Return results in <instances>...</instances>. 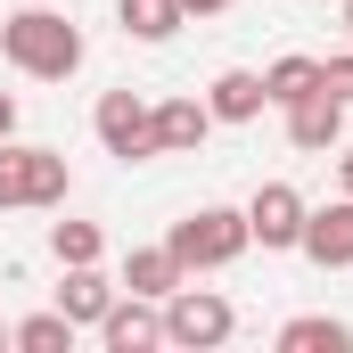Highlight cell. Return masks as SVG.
Returning <instances> with one entry per match:
<instances>
[{"instance_id":"1","label":"cell","mask_w":353,"mask_h":353,"mask_svg":"<svg viewBox=\"0 0 353 353\" xmlns=\"http://www.w3.org/2000/svg\"><path fill=\"white\" fill-rule=\"evenodd\" d=\"M0 58L33 83H66L83 66V25L58 8H17V17H0Z\"/></svg>"},{"instance_id":"2","label":"cell","mask_w":353,"mask_h":353,"mask_svg":"<svg viewBox=\"0 0 353 353\" xmlns=\"http://www.w3.org/2000/svg\"><path fill=\"white\" fill-rule=\"evenodd\" d=\"M165 247L181 255V271H222V263H239V255L255 247V239H247V205H197V214H181Z\"/></svg>"},{"instance_id":"3","label":"cell","mask_w":353,"mask_h":353,"mask_svg":"<svg viewBox=\"0 0 353 353\" xmlns=\"http://www.w3.org/2000/svg\"><path fill=\"white\" fill-rule=\"evenodd\" d=\"M66 157L58 148H33V140H0V205L8 214H33V205H66Z\"/></svg>"},{"instance_id":"4","label":"cell","mask_w":353,"mask_h":353,"mask_svg":"<svg viewBox=\"0 0 353 353\" xmlns=\"http://www.w3.org/2000/svg\"><path fill=\"white\" fill-rule=\"evenodd\" d=\"M230 337H239V312H230V296H214V288H189V279L165 296V345L214 353V345H230Z\"/></svg>"},{"instance_id":"5","label":"cell","mask_w":353,"mask_h":353,"mask_svg":"<svg viewBox=\"0 0 353 353\" xmlns=\"http://www.w3.org/2000/svg\"><path fill=\"white\" fill-rule=\"evenodd\" d=\"M90 132H99V148H107V157H123V165H148V157H157V107H148V99H132V90H99Z\"/></svg>"},{"instance_id":"6","label":"cell","mask_w":353,"mask_h":353,"mask_svg":"<svg viewBox=\"0 0 353 353\" xmlns=\"http://www.w3.org/2000/svg\"><path fill=\"white\" fill-rule=\"evenodd\" d=\"M247 239H255L263 255H288V247L304 239V189H288V181H263V189L247 197Z\"/></svg>"},{"instance_id":"7","label":"cell","mask_w":353,"mask_h":353,"mask_svg":"<svg viewBox=\"0 0 353 353\" xmlns=\"http://www.w3.org/2000/svg\"><path fill=\"white\" fill-rule=\"evenodd\" d=\"M99 345L107 353H157L165 345V304L157 296H115L99 312Z\"/></svg>"},{"instance_id":"8","label":"cell","mask_w":353,"mask_h":353,"mask_svg":"<svg viewBox=\"0 0 353 353\" xmlns=\"http://www.w3.org/2000/svg\"><path fill=\"white\" fill-rule=\"evenodd\" d=\"M304 255L321 271H353V197H329V205H304Z\"/></svg>"},{"instance_id":"9","label":"cell","mask_w":353,"mask_h":353,"mask_svg":"<svg viewBox=\"0 0 353 353\" xmlns=\"http://www.w3.org/2000/svg\"><path fill=\"white\" fill-rule=\"evenodd\" d=\"M288 115V140L304 148V157H337V140H345V99L321 83L312 99H296V107H279Z\"/></svg>"},{"instance_id":"10","label":"cell","mask_w":353,"mask_h":353,"mask_svg":"<svg viewBox=\"0 0 353 353\" xmlns=\"http://www.w3.org/2000/svg\"><path fill=\"white\" fill-rule=\"evenodd\" d=\"M205 107H214V123H255L271 99H263V74L255 66H222L214 90H205Z\"/></svg>"},{"instance_id":"11","label":"cell","mask_w":353,"mask_h":353,"mask_svg":"<svg viewBox=\"0 0 353 353\" xmlns=\"http://www.w3.org/2000/svg\"><path fill=\"white\" fill-rule=\"evenodd\" d=\"M205 132H214V107H205V99H165V107H157V157L205 148Z\"/></svg>"},{"instance_id":"12","label":"cell","mask_w":353,"mask_h":353,"mask_svg":"<svg viewBox=\"0 0 353 353\" xmlns=\"http://www.w3.org/2000/svg\"><path fill=\"white\" fill-rule=\"evenodd\" d=\"M115 304V288H107V271L99 263H66V279H58V312L74 321V329H99V312Z\"/></svg>"},{"instance_id":"13","label":"cell","mask_w":353,"mask_h":353,"mask_svg":"<svg viewBox=\"0 0 353 353\" xmlns=\"http://www.w3.org/2000/svg\"><path fill=\"white\" fill-rule=\"evenodd\" d=\"M181 279H189V271H181L173 247H132V263H123V288H132V296H157V304L173 296Z\"/></svg>"},{"instance_id":"14","label":"cell","mask_w":353,"mask_h":353,"mask_svg":"<svg viewBox=\"0 0 353 353\" xmlns=\"http://www.w3.org/2000/svg\"><path fill=\"white\" fill-rule=\"evenodd\" d=\"M181 17H189L181 0H115V25H123L132 41H173Z\"/></svg>"},{"instance_id":"15","label":"cell","mask_w":353,"mask_h":353,"mask_svg":"<svg viewBox=\"0 0 353 353\" xmlns=\"http://www.w3.org/2000/svg\"><path fill=\"white\" fill-rule=\"evenodd\" d=\"M312 90H321V58H304V50L263 66V99L271 107H296V99H312Z\"/></svg>"},{"instance_id":"16","label":"cell","mask_w":353,"mask_h":353,"mask_svg":"<svg viewBox=\"0 0 353 353\" xmlns=\"http://www.w3.org/2000/svg\"><path fill=\"white\" fill-rule=\"evenodd\" d=\"M279 353H353V329L329 321V312H304V321L279 329Z\"/></svg>"},{"instance_id":"17","label":"cell","mask_w":353,"mask_h":353,"mask_svg":"<svg viewBox=\"0 0 353 353\" xmlns=\"http://www.w3.org/2000/svg\"><path fill=\"white\" fill-rule=\"evenodd\" d=\"M8 345L17 353H74V321H66V312H33V321L8 329Z\"/></svg>"},{"instance_id":"18","label":"cell","mask_w":353,"mask_h":353,"mask_svg":"<svg viewBox=\"0 0 353 353\" xmlns=\"http://www.w3.org/2000/svg\"><path fill=\"white\" fill-rule=\"evenodd\" d=\"M50 255H58V271L66 263H99L107 255V230L99 222H50Z\"/></svg>"},{"instance_id":"19","label":"cell","mask_w":353,"mask_h":353,"mask_svg":"<svg viewBox=\"0 0 353 353\" xmlns=\"http://www.w3.org/2000/svg\"><path fill=\"white\" fill-rule=\"evenodd\" d=\"M321 83H329V90H337V99L353 107V50H345V58H329V66H321Z\"/></svg>"},{"instance_id":"20","label":"cell","mask_w":353,"mask_h":353,"mask_svg":"<svg viewBox=\"0 0 353 353\" xmlns=\"http://www.w3.org/2000/svg\"><path fill=\"white\" fill-rule=\"evenodd\" d=\"M8 132H17V99L0 90V140H8Z\"/></svg>"},{"instance_id":"21","label":"cell","mask_w":353,"mask_h":353,"mask_svg":"<svg viewBox=\"0 0 353 353\" xmlns=\"http://www.w3.org/2000/svg\"><path fill=\"white\" fill-rule=\"evenodd\" d=\"M181 8H189V17H222L230 0H181Z\"/></svg>"},{"instance_id":"22","label":"cell","mask_w":353,"mask_h":353,"mask_svg":"<svg viewBox=\"0 0 353 353\" xmlns=\"http://www.w3.org/2000/svg\"><path fill=\"white\" fill-rule=\"evenodd\" d=\"M337 189H345V197H353V148H345V157H337Z\"/></svg>"},{"instance_id":"23","label":"cell","mask_w":353,"mask_h":353,"mask_svg":"<svg viewBox=\"0 0 353 353\" xmlns=\"http://www.w3.org/2000/svg\"><path fill=\"white\" fill-rule=\"evenodd\" d=\"M345 25H353V0H345Z\"/></svg>"},{"instance_id":"24","label":"cell","mask_w":353,"mask_h":353,"mask_svg":"<svg viewBox=\"0 0 353 353\" xmlns=\"http://www.w3.org/2000/svg\"><path fill=\"white\" fill-rule=\"evenodd\" d=\"M0 345H8V329H0Z\"/></svg>"}]
</instances>
